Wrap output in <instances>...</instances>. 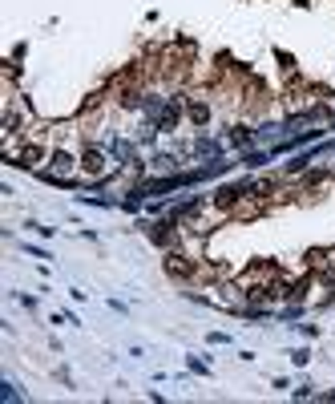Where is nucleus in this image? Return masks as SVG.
Wrapping results in <instances>:
<instances>
[{"label": "nucleus", "mask_w": 335, "mask_h": 404, "mask_svg": "<svg viewBox=\"0 0 335 404\" xmlns=\"http://www.w3.org/2000/svg\"><path fill=\"white\" fill-rule=\"evenodd\" d=\"M49 162H53V166H45V174H49L53 182H69V174H73V154H69V150H57Z\"/></svg>", "instance_id": "nucleus-2"}, {"label": "nucleus", "mask_w": 335, "mask_h": 404, "mask_svg": "<svg viewBox=\"0 0 335 404\" xmlns=\"http://www.w3.org/2000/svg\"><path fill=\"white\" fill-rule=\"evenodd\" d=\"M81 166H85V174H94V178H101V174H110V158L101 154V150H85V158H81Z\"/></svg>", "instance_id": "nucleus-3"}, {"label": "nucleus", "mask_w": 335, "mask_h": 404, "mask_svg": "<svg viewBox=\"0 0 335 404\" xmlns=\"http://www.w3.org/2000/svg\"><path fill=\"white\" fill-rule=\"evenodd\" d=\"M166 271L174 275V279H194L198 275V259H186V255H166Z\"/></svg>", "instance_id": "nucleus-1"}, {"label": "nucleus", "mask_w": 335, "mask_h": 404, "mask_svg": "<svg viewBox=\"0 0 335 404\" xmlns=\"http://www.w3.org/2000/svg\"><path fill=\"white\" fill-rule=\"evenodd\" d=\"M206 114H210V110H206L202 101H190V117H194V121H206Z\"/></svg>", "instance_id": "nucleus-4"}]
</instances>
